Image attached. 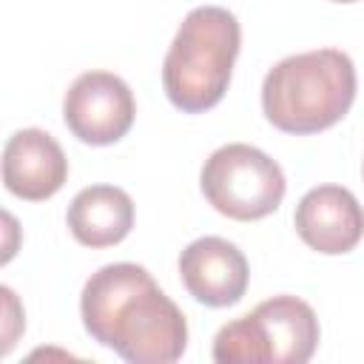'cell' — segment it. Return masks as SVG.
I'll return each instance as SVG.
<instances>
[{
    "label": "cell",
    "instance_id": "obj_1",
    "mask_svg": "<svg viewBox=\"0 0 364 364\" xmlns=\"http://www.w3.org/2000/svg\"><path fill=\"white\" fill-rule=\"evenodd\" d=\"M80 313L88 336L131 364H171L188 347L182 310L134 262L91 273L80 296Z\"/></svg>",
    "mask_w": 364,
    "mask_h": 364
},
{
    "label": "cell",
    "instance_id": "obj_2",
    "mask_svg": "<svg viewBox=\"0 0 364 364\" xmlns=\"http://www.w3.org/2000/svg\"><path fill=\"white\" fill-rule=\"evenodd\" d=\"M355 100V65L338 48L279 60L262 82V111L284 134H318L336 125Z\"/></svg>",
    "mask_w": 364,
    "mask_h": 364
},
{
    "label": "cell",
    "instance_id": "obj_3",
    "mask_svg": "<svg viewBox=\"0 0 364 364\" xmlns=\"http://www.w3.org/2000/svg\"><path fill=\"white\" fill-rule=\"evenodd\" d=\"M239 46L242 28L233 11L222 6L188 11L162 63L168 100L185 114L213 108L230 85Z\"/></svg>",
    "mask_w": 364,
    "mask_h": 364
},
{
    "label": "cell",
    "instance_id": "obj_4",
    "mask_svg": "<svg viewBox=\"0 0 364 364\" xmlns=\"http://www.w3.org/2000/svg\"><path fill=\"white\" fill-rule=\"evenodd\" d=\"M318 344L316 310L296 296H273L225 324L213 338L219 364H304Z\"/></svg>",
    "mask_w": 364,
    "mask_h": 364
},
{
    "label": "cell",
    "instance_id": "obj_5",
    "mask_svg": "<svg viewBox=\"0 0 364 364\" xmlns=\"http://www.w3.org/2000/svg\"><path fill=\"white\" fill-rule=\"evenodd\" d=\"M199 185L213 210L239 222L270 216L287 191L279 162L245 142L216 148L202 165Z\"/></svg>",
    "mask_w": 364,
    "mask_h": 364
},
{
    "label": "cell",
    "instance_id": "obj_6",
    "mask_svg": "<svg viewBox=\"0 0 364 364\" xmlns=\"http://www.w3.org/2000/svg\"><path fill=\"white\" fill-rule=\"evenodd\" d=\"M134 94L128 82L111 71L80 74L63 100L68 131L85 145H111L134 125Z\"/></svg>",
    "mask_w": 364,
    "mask_h": 364
},
{
    "label": "cell",
    "instance_id": "obj_7",
    "mask_svg": "<svg viewBox=\"0 0 364 364\" xmlns=\"http://www.w3.org/2000/svg\"><path fill=\"white\" fill-rule=\"evenodd\" d=\"M179 276L199 304L230 307L245 296L250 267L233 242L222 236H202L179 253Z\"/></svg>",
    "mask_w": 364,
    "mask_h": 364
},
{
    "label": "cell",
    "instance_id": "obj_8",
    "mask_svg": "<svg viewBox=\"0 0 364 364\" xmlns=\"http://www.w3.org/2000/svg\"><path fill=\"white\" fill-rule=\"evenodd\" d=\"M296 233L324 256L350 253L364 236V208L341 185L310 188L293 213Z\"/></svg>",
    "mask_w": 364,
    "mask_h": 364
},
{
    "label": "cell",
    "instance_id": "obj_9",
    "mask_svg": "<svg viewBox=\"0 0 364 364\" xmlns=\"http://www.w3.org/2000/svg\"><path fill=\"white\" fill-rule=\"evenodd\" d=\"M65 179L68 159L51 134L40 128H23L6 139L3 182L9 193L26 202H40L54 196L65 185Z\"/></svg>",
    "mask_w": 364,
    "mask_h": 364
},
{
    "label": "cell",
    "instance_id": "obj_10",
    "mask_svg": "<svg viewBox=\"0 0 364 364\" xmlns=\"http://www.w3.org/2000/svg\"><path fill=\"white\" fill-rule=\"evenodd\" d=\"M71 236L85 247H111L134 228V202L117 185L82 188L65 213Z\"/></svg>",
    "mask_w": 364,
    "mask_h": 364
},
{
    "label": "cell",
    "instance_id": "obj_11",
    "mask_svg": "<svg viewBox=\"0 0 364 364\" xmlns=\"http://www.w3.org/2000/svg\"><path fill=\"white\" fill-rule=\"evenodd\" d=\"M333 3H355V0H333Z\"/></svg>",
    "mask_w": 364,
    "mask_h": 364
},
{
    "label": "cell",
    "instance_id": "obj_12",
    "mask_svg": "<svg viewBox=\"0 0 364 364\" xmlns=\"http://www.w3.org/2000/svg\"><path fill=\"white\" fill-rule=\"evenodd\" d=\"M361 171H364V168H361Z\"/></svg>",
    "mask_w": 364,
    "mask_h": 364
}]
</instances>
